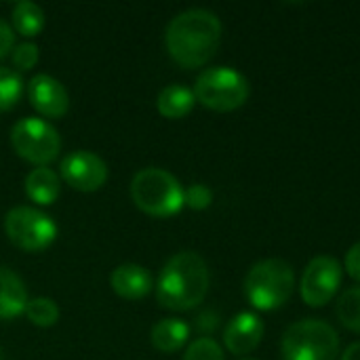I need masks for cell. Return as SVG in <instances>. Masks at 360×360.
<instances>
[{
  "label": "cell",
  "mask_w": 360,
  "mask_h": 360,
  "mask_svg": "<svg viewBox=\"0 0 360 360\" xmlns=\"http://www.w3.org/2000/svg\"><path fill=\"white\" fill-rule=\"evenodd\" d=\"M27 97L34 110L46 118H61L70 110L68 89L51 74H36L27 82Z\"/></svg>",
  "instance_id": "obj_11"
},
{
  "label": "cell",
  "mask_w": 360,
  "mask_h": 360,
  "mask_svg": "<svg viewBox=\"0 0 360 360\" xmlns=\"http://www.w3.org/2000/svg\"><path fill=\"white\" fill-rule=\"evenodd\" d=\"M188 340H190V327L181 319H162L150 331L152 346L165 354L181 350Z\"/></svg>",
  "instance_id": "obj_16"
},
{
  "label": "cell",
  "mask_w": 360,
  "mask_h": 360,
  "mask_svg": "<svg viewBox=\"0 0 360 360\" xmlns=\"http://www.w3.org/2000/svg\"><path fill=\"white\" fill-rule=\"evenodd\" d=\"M196 327H198V331H202V333H213V329L217 327V314H213V312L200 314V316L196 319Z\"/></svg>",
  "instance_id": "obj_27"
},
{
  "label": "cell",
  "mask_w": 360,
  "mask_h": 360,
  "mask_svg": "<svg viewBox=\"0 0 360 360\" xmlns=\"http://www.w3.org/2000/svg\"><path fill=\"white\" fill-rule=\"evenodd\" d=\"M346 272L350 278L360 283V240L356 245H352L350 251L346 253Z\"/></svg>",
  "instance_id": "obj_26"
},
{
  "label": "cell",
  "mask_w": 360,
  "mask_h": 360,
  "mask_svg": "<svg viewBox=\"0 0 360 360\" xmlns=\"http://www.w3.org/2000/svg\"><path fill=\"white\" fill-rule=\"evenodd\" d=\"M27 300L30 297L23 281L13 270L0 266V319L11 321L23 314Z\"/></svg>",
  "instance_id": "obj_14"
},
{
  "label": "cell",
  "mask_w": 360,
  "mask_h": 360,
  "mask_svg": "<svg viewBox=\"0 0 360 360\" xmlns=\"http://www.w3.org/2000/svg\"><path fill=\"white\" fill-rule=\"evenodd\" d=\"M13 27L25 36V38H32V36H38L44 27V11L32 2V0H21L13 6Z\"/></svg>",
  "instance_id": "obj_18"
},
{
  "label": "cell",
  "mask_w": 360,
  "mask_h": 360,
  "mask_svg": "<svg viewBox=\"0 0 360 360\" xmlns=\"http://www.w3.org/2000/svg\"><path fill=\"white\" fill-rule=\"evenodd\" d=\"M11 143L21 158L36 167H46L61 150V137L57 129L51 122L34 116H25L13 124Z\"/></svg>",
  "instance_id": "obj_7"
},
{
  "label": "cell",
  "mask_w": 360,
  "mask_h": 360,
  "mask_svg": "<svg viewBox=\"0 0 360 360\" xmlns=\"http://www.w3.org/2000/svg\"><path fill=\"white\" fill-rule=\"evenodd\" d=\"M338 319L354 333H360V287H350L338 300Z\"/></svg>",
  "instance_id": "obj_19"
},
{
  "label": "cell",
  "mask_w": 360,
  "mask_h": 360,
  "mask_svg": "<svg viewBox=\"0 0 360 360\" xmlns=\"http://www.w3.org/2000/svg\"><path fill=\"white\" fill-rule=\"evenodd\" d=\"M196 103V97H194V91L188 89L186 84H179V82H173V84H167L158 97H156V108L158 112L165 116V118H171V120H177V118H184L192 112Z\"/></svg>",
  "instance_id": "obj_17"
},
{
  "label": "cell",
  "mask_w": 360,
  "mask_h": 360,
  "mask_svg": "<svg viewBox=\"0 0 360 360\" xmlns=\"http://www.w3.org/2000/svg\"><path fill=\"white\" fill-rule=\"evenodd\" d=\"M112 291L122 300H141L152 291V276L143 266L122 264L110 276Z\"/></svg>",
  "instance_id": "obj_13"
},
{
  "label": "cell",
  "mask_w": 360,
  "mask_h": 360,
  "mask_svg": "<svg viewBox=\"0 0 360 360\" xmlns=\"http://www.w3.org/2000/svg\"><path fill=\"white\" fill-rule=\"evenodd\" d=\"M61 192V179L59 175L49 167H36L25 177V194L32 202L38 205H53L59 198Z\"/></svg>",
  "instance_id": "obj_15"
},
{
  "label": "cell",
  "mask_w": 360,
  "mask_h": 360,
  "mask_svg": "<svg viewBox=\"0 0 360 360\" xmlns=\"http://www.w3.org/2000/svg\"><path fill=\"white\" fill-rule=\"evenodd\" d=\"M281 352L285 360H335L340 354V335L321 319H304L285 331Z\"/></svg>",
  "instance_id": "obj_5"
},
{
  "label": "cell",
  "mask_w": 360,
  "mask_h": 360,
  "mask_svg": "<svg viewBox=\"0 0 360 360\" xmlns=\"http://www.w3.org/2000/svg\"><path fill=\"white\" fill-rule=\"evenodd\" d=\"M221 21L213 11L188 8L175 15L165 30V44L169 55L181 68H200L219 49Z\"/></svg>",
  "instance_id": "obj_1"
},
{
  "label": "cell",
  "mask_w": 360,
  "mask_h": 360,
  "mask_svg": "<svg viewBox=\"0 0 360 360\" xmlns=\"http://www.w3.org/2000/svg\"><path fill=\"white\" fill-rule=\"evenodd\" d=\"M209 291V268L196 251L175 253L156 283V300L162 308L186 312L202 304Z\"/></svg>",
  "instance_id": "obj_2"
},
{
  "label": "cell",
  "mask_w": 360,
  "mask_h": 360,
  "mask_svg": "<svg viewBox=\"0 0 360 360\" xmlns=\"http://www.w3.org/2000/svg\"><path fill=\"white\" fill-rule=\"evenodd\" d=\"M184 360H226L221 346L211 338H198L184 354Z\"/></svg>",
  "instance_id": "obj_22"
},
{
  "label": "cell",
  "mask_w": 360,
  "mask_h": 360,
  "mask_svg": "<svg viewBox=\"0 0 360 360\" xmlns=\"http://www.w3.org/2000/svg\"><path fill=\"white\" fill-rule=\"evenodd\" d=\"M249 80L234 68L215 65L205 70L194 84V97L215 112H232L249 99Z\"/></svg>",
  "instance_id": "obj_6"
},
{
  "label": "cell",
  "mask_w": 360,
  "mask_h": 360,
  "mask_svg": "<svg viewBox=\"0 0 360 360\" xmlns=\"http://www.w3.org/2000/svg\"><path fill=\"white\" fill-rule=\"evenodd\" d=\"M342 360H360V342H354L346 348V352L342 354Z\"/></svg>",
  "instance_id": "obj_28"
},
{
  "label": "cell",
  "mask_w": 360,
  "mask_h": 360,
  "mask_svg": "<svg viewBox=\"0 0 360 360\" xmlns=\"http://www.w3.org/2000/svg\"><path fill=\"white\" fill-rule=\"evenodd\" d=\"M131 198L152 217H171L184 209V188L175 175L158 167H146L131 181Z\"/></svg>",
  "instance_id": "obj_4"
},
{
  "label": "cell",
  "mask_w": 360,
  "mask_h": 360,
  "mask_svg": "<svg viewBox=\"0 0 360 360\" xmlns=\"http://www.w3.org/2000/svg\"><path fill=\"white\" fill-rule=\"evenodd\" d=\"M342 276H344V268L335 257L331 255L314 257L302 274V283H300L302 300L312 308L327 306L338 295Z\"/></svg>",
  "instance_id": "obj_9"
},
{
  "label": "cell",
  "mask_w": 360,
  "mask_h": 360,
  "mask_svg": "<svg viewBox=\"0 0 360 360\" xmlns=\"http://www.w3.org/2000/svg\"><path fill=\"white\" fill-rule=\"evenodd\" d=\"M264 338V323L253 312H240L236 314L224 329V344L228 352L236 356H245L253 352Z\"/></svg>",
  "instance_id": "obj_12"
},
{
  "label": "cell",
  "mask_w": 360,
  "mask_h": 360,
  "mask_svg": "<svg viewBox=\"0 0 360 360\" xmlns=\"http://www.w3.org/2000/svg\"><path fill=\"white\" fill-rule=\"evenodd\" d=\"M23 314L36 327H53L59 321V308H57V304L51 297L27 300V306H25Z\"/></svg>",
  "instance_id": "obj_20"
},
{
  "label": "cell",
  "mask_w": 360,
  "mask_h": 360,
  "mask_svg": "<svg viewBox=\"0 0 360 360\" xmlns=\"http://www.w3.org/2000/svg\"><path fill=\"white\" fill-rule=\"evenodd\" d=\"M243 291L255 310L272 312L283 308L295 291V274L291 264L278 257L257 262L247 272Z\"/></svg>",
  "instance_id": "obj_3"
},
{
  "label": "cell",
  "mask_w": 360,
  "mask_h": 360,
  "mask_svg": "<svg viewBox=\"0 0 360 360\" xmlns=\"http://www.w3.org/2000/svg\"><path fill=\"white\" fill-rule=\"evenodd\" d=\"M13 49H15V30L4 19H0V59L13 53Z\"/></svg>",
  "instance_id": "obj_25"
},
{
  "label": "cell",
  "mask_w": 360,
  "mask_h": 360,
  "mask_svg": "<svg viewBox=\"0 0 360 360\" xmlns=\"http://www.w3.org/2000/svg\"><path fill=\"white\" fill-rule=\"evenodd\" d=\"M23 93V78L11 70L0 65V112L11 110Z\"/></svg>",
  "instance_id": "obj_21"
},
{
  "label": "cell",
  "mask_w": 360,
  "mask_h": 360,
  "mask_svg": "<svg viewBox=\"0 0 360 360\" xmlns=\"http://www.w3.org/2000/svg\"><path fill=\"white\" fill-rule=\"evenodd\" d=\"M61 177L78 192H95L108 179V165L89 150H74L61 160Z\"/></svg>",
  "instance_id": "obj_10"
},
{
  "label": "cell",
  "mask_w": 360,
  "mask_h": 360,
  "mask_svg": "<svg viewBox=\"0 0 360 360\" xmlns=\"http://www.w3.org/2000/svg\"><path fill=\"white\" fill-rule=\"evenodd\" d=\"M8 240L23 251H44L57 238V224L34 207H13L4 217Z\"/></svg>",
  "instance_id": "obj_8"
},
{
  "label": "cell",
  "mask_w": 360,
  "mask_h": 360,
  "mask_svg": "<svg viewBox=\"0 0 360 360\" xmlns=\"http://www.w3.org/2000/svg\"><path fill=\"white\" fill-rule=\"evenodd\" d=\"M213 202V192L205 184H192L188 190H184V205L194 211H205Z\"/></svg>",
  "instance_id": "obj_23"
},
{
  "label": "cell",
  "mask_w": 360,
  "mask_h": 360,
  "mask_svg": "<svg viewBox=\"0 0 360 360\" xmlns=\"http://www.w3.org/2000/svg\"><path fill=\"white\" fill-rule=\"evenodd\" d=\"M240 360H259V359H240Z\"/></svg>",
  "instance_id": "obj_29"
},
{
  "label": "cell",
  "mask_w": 360,
  "mask_h": 360,
  "mask_svg": "<svg viewBox=\"0 0 360 360\" xmlns=\"http://www.w3.org/2000/svg\"><path fill=\"white\" fill-rule=\"evenodd\" d=\"M11 59L17 70H21V72L32 70L38 63V46L34 42H21L13 49Z\"/></svg>",
  "instance_id": "obj_24"
}]
</instances>
